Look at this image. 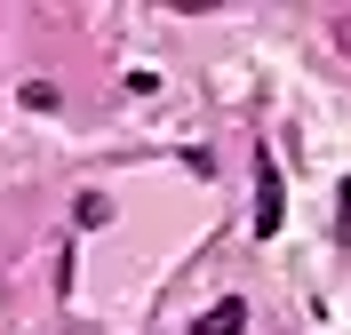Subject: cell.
<instances>
[{
    "label": "cell",
    "instance_id": "obj_1",
    "mask_svg": "<svg viewBox=\"0 0 351 335\" xmlns=\"http://www.w3.org/2000/svg\"><path fill=\"white\" fill-rule=\"evenodd\" d=\"M287 223V192H280V168H271V152H256V240H271Z\"/></svg>",
    "mask_w": 351,
    "mask_h": 335
},
{
    "label": "cell",
    "instance_id": "obj_5",
    "mask_svg": "<svg viewBox=\"0 0 351 335\" xmlns=\"http://www.w3.org/2000/svg\"><path fill=\"white\" fill-rule=\"evenodd\" d=\"M72 335H104V327H72Z\"/></svg>",
    "mask_w": 351,
    "mask_h": 335
},
{
    "label": "cell",
    "instance_id": "obj_2",
    "mask_svg": "<svg viewBox=\"0 0 351 335\" xmlns=\"http://www.w3.org/2000/svg\"><path fill=\"white\" fill-rule=\"evenodd\" d=\"M192 335H247V303H240V295H223L216 312L192 319Z\"/></svg>",
    "mask_w": 351,
    "mask_h": 335
},
{
    "label": "cell",
    "instance_id": "obj_4",
    "mask_svg": "<svg viewBox=\"0 0 351 335\" xmlns=\"http://www.w3.org/2000/svg\"><path fill=\"white\" fill-rule=\"evenodd\" d=\"M335 240L351 247V184H343V192H335Z\"/></svg>",
    "mask_w": 351,
    "mask_h": 335
},
{
    "label": "cell",
    "instance_id": "obj_3",
    "mask_svg": "<svg viewBox=\"0 0 351 335\" xmlns=\"http://www.w3.org/2000/svg\"><path fill=\"white\" fill-rule=\"evenodd\" d=\"M72 223H80V232H96V223H112V200H104V192H80V208H72Z\"/></svg>",
    "mask_w": 351,
    "mask_h": 335
}]
</instances>
